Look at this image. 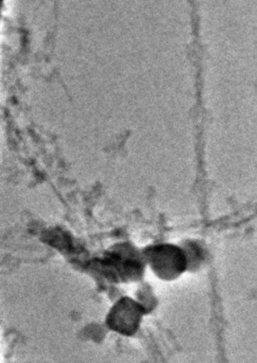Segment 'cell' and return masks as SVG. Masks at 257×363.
<instances>
[{"label":"cell","instance_id":"6da1fadb","mask_svg":"<svg viewBox=\"0 0 257 363\" xmlns=\"http://www.w3.org/2000/svg\"><path fill=\"white\" fill-rule=\"evenodd\" d=\"M141 321V308L131 300H121L113 307L108 317V324L114 332L132 336Z\"/></svg>","mask_w":257,"mask_h":363}]
</instances>
